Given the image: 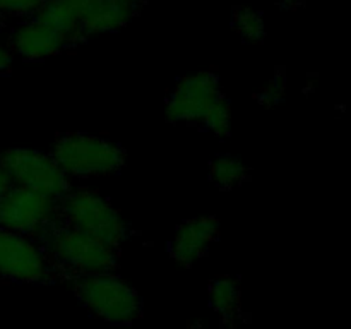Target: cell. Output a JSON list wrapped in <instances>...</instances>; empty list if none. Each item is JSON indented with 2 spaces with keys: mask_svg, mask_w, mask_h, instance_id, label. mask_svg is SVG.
<instances>
[{
  "mask_svg": "<svg viewBox=\"0 0 351 329\" xmlns=\"http://www.w3.org/2000/svg\"><path fill=\"white\" fill-rule=\"evenodd\" d=\"M34 239L69 280L86 274L110 273L119 266V250L89 233L65 225L60 218L45 226Z\"/></svg>",
  "mask_w": 351,
  "mask_h": 329,
  "instance_id": "1",
  "label": "cell"
},
{
  "mask_svg": "<svg viewBox=\"0 0 351 329\" xmlns=\"http://www.w3.org/2000/svg\"><path fill=\"white\" fill-rule=\"evenodd\" d=\"M71 287L82 307L108 324L129 326L143 317L139 293L115 271L74 276Z\"/></svg>",
  "mask_w": 351,
  "mask_h": 329,
  "instance_id": "2",
  "label": "cell"
},
{
  "mask_svg": "<svg viewBox=\"0 0 351 329\" xmlns=\"http://www.w3.org/2000/svg\"><path fill=\"white\" fill-rule=\"evenodd\" d=\"M51 156L69 178L117 175L125 164V149L115 141L88 132L58 134Z\"/></svg>",
  "mask_w": 351,
  "mask_h": 329,
  "instance_id": "3",
  "label": "cell"
},
{
  "mask_svg": "<svg viewBox=\"0 0 351 329\" xmlns=\"http://www.w3.org/2000/svg\"><path fill=\"white\" fill-rule=\"evenodd\" d=\"M58 216L65 225L89 233L117 250L130 235V226L122 212L93 188L71 187L58 199Z\"/></svg>",
  "mask_w": 351,
  "mask_h": 329,
  "instance_id": "4",
  "label": "cell"
},
{
  "mask_svg": "<svg viewBox=\"0 0 351 329\" xmlns=\"http://www.w3.org/2000/svg\"><path fill=\"white\" fill-rule=\"evenodd\" d=\"M0 278L24 284L65 280L36 239L5 228H0Z\"/></svg>",
  "mask_w": 351,
  "mask_h": 329,
  "instance_id": "5",
  "label": "cell"
},
{
  "mask_svg": "<svg viewBox=\"0 0 351 329\" xmlns=\"http://www.w3.org/2000/svg\"><path fill=\"white\" fill-rule=\"evenodd\" d=\"M0 168L10 185L29 188L58 201L71 191V178L62 171L53 156L31 147L0 151Z\"/></svg>",
  "mask_w": 351,
  "mask_h": 329,
  "instance_id": "6",
  "label": "cell"
},
{
  "mask_svg": "<svg viewBox=\"0 0 351 329\" xmlns=\"http://www.w3.org/2000/svg\"><path fill=\"white\" fill-rule=\"evenodd\" d=\"M57 218L58 201L40 192L10 185L0 197V228L34 239Z\"/></svg>",
  "mask_w": 351,
  "mask_h": 329,
  "instance_id": "7",
  "label": "cell"
},
{
  "mask_svg": "<svg viewBox=\"0 0 351 329\" xmlns=\"http://www.w3.org/2000/svg\"><path fill=\"white\" fill-rule=\"evenodd\" d=\"M219 93V77L215 72L199 71L184 75L168 95L165 115L173 123H201Z\"/></svg>",
  "mask_w": 351,
  "mask_h": 329,
  "instance_id": "8",
  "label": "cell"
},
{
  "mask_svg": "<svg viewBox=\"0 0 351 329\" xmlns=\"http://www.w3.org/2000/svg\"><path fill=\"white\" fill-rule=\"evenodd\" d=\"M7 47L12 55L24 60H45L64 51L69 47V41L48 24L36 17H29L10 31Z\"/></svg>",
  "mask_w": 351,
  "mask_h": 329,
  "instance_id": "9",
  "label": "cell"
},
{
  "mask_svg": "<svg viewBox=\"0 0 351 329\" xmlns=\"http://www.w3.org/2000/svg\"><path fill=\"white\" fill-rule=\"evenodd\" d=\"M219 221L215 216H197L182 223L171 239L168 250L178 266L192 267L208 254L218 240Z\"/></svg>",
  "mask_w": 351,
  "mask_h": 329,
  "instance_id": "10",
  "label": "cell"
},
{
  "mask_svg": "<svg viewBox=\"0 0 351 329\" xmlns=\"http://www.w3.org/2000/svg\"><path fill=\"white\" fill-rule=\"evenodd\" d=\"M144 2L146 0H88L79 27L82 41L123 27L137 16Z\"/></svg>",
  "mask_w": 351,
  "mask_h": 329,
  "instance_id": "11",
  "label": "cell"
},
{
  "mask_svg": "<svg viewBox=\"0 0 351 329\" xmlns=\"http://www.w3.org/2000/svg\"><path fill=\"white\" fill-rule=\"evenodd\" d=\"M86 3L88 0H45L34 17L57 29L69 45H75L82 41L79 27Z\"/></svg>",
  "mask_w": 351,
  "mask_h": 329,
  "instance_id": "12",
  "label": "cell"
},
{
  "mask_svg": "<svg viewBox=\"0 0 351 329\" xmlns=\"http://www.w3.org/2000/svg\"><path fill=\"white\" fill-rule=\"evenodd\" d=\"M209 305L225 324L233 326L242 314V290L232 276L216 278L209 283Z\"/></svg>",
  "mask_w": 351,
  "mask_h": 329,
  "instance_id": "13",
  "label": "cell"
},
{
  "mask_svg": "<svg viewBox=\"0 0 351 329\" xmlns=\"http://www.w3.org/2000/svg\"><path fill=\"white\" fill-rule=\"evenodd\" d=\"M209 177L219 188H235L247 180V167L233 154H219L211 161Z\"/></svg>",
  "mask_w": 351,
  "mask_h": 329,
  "instance_id": "14",
  "label": "cell"
},
{
  "mask_svg": "<svg viewBox=\"0 0 351 329\" xmlns=\"http://www.w3.org/2000/svg\"><path fill=\"white\" fill-rule=\"evenodd\" d=\"M232 26L237 34L247 43H263L264 36H266L263 12L252 9V7H237L233 12Z\"/></svg>",
  "mask_w": 351,
  "mask_h": 329,
  "instance_id": "15",
  "label": "cell"
},
{
  "mask_svg": "<svg viewBox=\"0 0 351 329\" xmlns=\"http://www.w3.org/2000/svg\"><path fill=\"white\" fill-rule=\"evenodd\" d=\"M201 123L209 132H213L218 137H228L232 134V103H230V99L223 93H219L215 101L209 105Z\"/></svg>",
  "mask_w": 351,
  "mask_h": 329,
  "instance_id": "16",
  "label": "cell"
},
{
  "mask_svg": "<svg viewBox=\"0 0 351 329\" xmlns=\"http://www.w3.org/2000/svg\"><path fill=\"white\" fill-rule=\"evenodd\" d=\"M285 96H287V79L283 74H278L271 79L269 84L264 86L257 93V101L263 106L273 108V106H278L285 101Z\"/></svg>",
  "mask_w": 351,
  "mask_h": 329,
  "instance_id": "17",
  "label": "cell"
},
{
  "mask_svg": "<svg viewBox=\"0 0 351 329\" xmlns=\"http://www.w3.org/2000/svg\"><path fill=\"white\" fill-rule=\"evenodd\" d=\"M45 0H0V16L34 17Z\"/></svg>",
  "mask_w": 351,
  "mask_h": 329,
  "instance_id": "18",
  "label": "cell"
},
{
  "mask_svg": "<svg viewBox=\"0 0 351 329\" xmlns=\"http://www.w3.org/2000/svg\"><path fill=\"white\" fill-rule=\"evenodd\" d=\"M12 62H14V55L10 51V48L7 45H3L0 41V74L3 72H9L10 67H12Z\"/></svg>",
  "mask_w": 351,
  "mask_h": 329,
  "instance_id": "19",
  "label": "cell"
},
{
  "mask_svg": "<svg viewBox=\"0 0 351 329\" xmlns=\"http://www.w3.org/2000/svg\"><path fill=\"white\" fill-rule=\"evenodd\" d=\"M305 3V0H281V7L287 10H297L298 7H302Z\"/></svg>",
  "mask_w": 351,
  "mask_h": 329,
  "instance_id": "20",
  "label": "cell"
},
{
  "mask_svg": "<svg viewBox=\"0 0 351 329\" xmlns=\"http://www.w3.org/2000/svg\"><path fill=\"white\" fill-rule=\"evenodd\" d=\"M9 187H10V180H9V177H7V175L3 173L2 168H0V197H2L3 192H5L7 188H9Z\"/></svg>",
  "mask_w": 351,
  "mask_h": 329,
  "instance_id": "21",
  "label": "cell"
},
{
  "mask_svg": "<svg viewBox=\"0 0 351 329\" xmlns=\"http://www.w3.org/2000/svg\"><path fill=\"white\" fill-rule=\"evenodd\" d=\"M0 29H2V16H0Z\"/></svg>",
  "mask_w": 351,
  "mask_h": 329,
  "instance_id": "22",
  "label": "cell"
}]
</instances>
